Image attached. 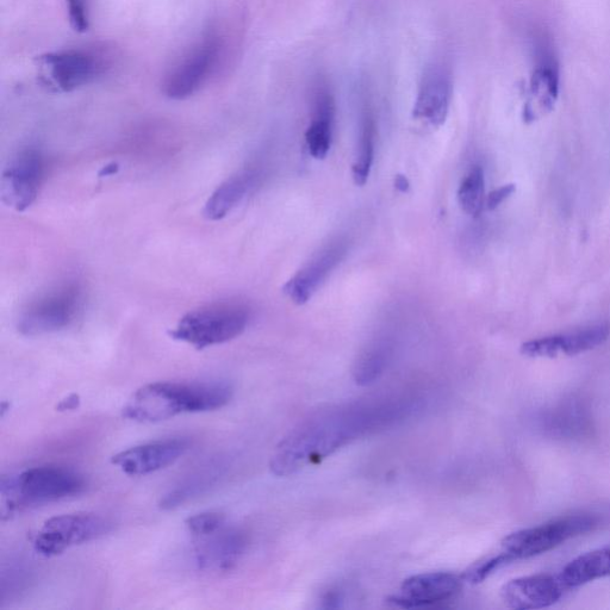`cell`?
<instances>
[{
    "instance_id": "6da1fadb",
    "label": "cell",
    "mask_w": 610,
    "mask_h": 610,
    "mask_svg": "<svg viewBox=\"0 0 610 610\" xmlns=\"http://www.w3.org/2000/svg\"><path fill=\"white\" fill-rule=\"evenodd\" d=\"M403 413L395 404L339 407L317 413L280 441L271 458L276 476H290L331 456L361 435L394 422Z\"/></svg>"
},
{
    "instance_id": "7a4b0ae2",
    "label": "cell",
    "mask_w": 610,
    "mask_h": 610,
    "mask_svg": "<svg viewBox=\"0 0 610 610\" xmlns=\"http://www.w3.org/2000/svg\"><path fill=\"white\" fill-rule=\"evenodd\" d=\"M233 389L222 382H159L145 385L129 398L123 416L139 423H158L189 413L226 407Z\"/></svg>"
},
{
    "instance_id": "3957f363",
    "label": "cell",
    "mask_w": 610,
    "mask_h": 610,
    "mask_svg": "<svg viewBox=\"0 0 610 610\" xmlns=\"http://www.w3.org/2000/svg\"><path fill=\"white\" fill-rule=\"evenodd\" d=\"M85 488V478L77 471L62 466H37L16 476L3 477L4 509L12 513L22 508L65 500L82 494Z\"/></svg>"
},
{
    "instance_id": "277c9868",
    "label": "cell",
    "mask_w": 610,
    "mask_h": 610,
    "mask_svg": "<svg viewBox=\"0 0 610 610\" xmlns=\"http://www.w3.org/2000/svg\"><path fill=\"white\" fill-rule=\"evenodd\" d=\"M251 315L250 307L241 301L210 303L183 316L170 336L204 350L238 338L250 325Z\"/></svg>"
},
{
    "instance_id": "5b68a950",
    "label": "cell",
    "mask_w": 610,
    "mask_h": 610,
    "mask_svg": "<svg viewBox=\"0 0 610 610\" xmlns=\"http://www.w3.org/2000/svg\"><path fill=\"white\" fill-rule=\"evenodd\" d=\"M84 305V289L78 280L64 283L42 292L20 313L17 329L26 336L52 334L70 327Z\"/></svg>"
},
{
    "instance_id": "8992f818",
    "label": "cell",
    "mask_w": 610,
    "mask_h": 610,
    "mask_svg": "<svg viewBox=\"0 0 610 610\" xmlns=\"http://www.w3.org/2000/svg\"><path fill=\"white\" fill-rule=\"evenodd\" d=\"M599 518L590 514L564 516L533 528L509 534L502 541L503 552L514 560L539 556L565 541L594 531Z\"/></svg>"
},
{
    "instance_id": "52a82bcc",
    "label": "cell",
    "mask_w": 610,
    "mask_h": 610,
    "mask_svg": "<svg viewBox=\"0 0 610 610\" xmlns=\"http://www.w3.org/2000/svg\"><path fill=\"white\" fill-rule=\"evenodd\" d=\"M112 524L95 513L54 516L37 533L34 547L43 557L61 555L72 546L90 543L111 531Z\"/></svg>"
},
{
    "instance_id": "ba28073f",
    "label": "cell",
    "mask_w": 610,
    "mask_h": 610,
    "mask_svg": "<svg viewBox=\"0 0 610 610\" xmlns=\"http://www.w3.org/2000/svg\"><path fill=\"white\" fill-rule=\"evenodd\" d=\"M45 165L36 147L22 148L10 159L0 179V198L6 207L22 213L35 203L45 178Z\"/></svg>"
},
{
    "instance_id": "9c48e42d",
    "label": "cell",
    "mask_w": 610,
    "mask_h": 610,
    "mask_svg": "<svg viewBox=\"0 0 610 610\" xmlns=\"http://www.w3.org/2000/svg\"><path fill=\"white\" fill-rule=\"evenodd\" d=\"M246 549L245 533L226 524L214 533L196 538L197 568L205 572H228L239 564Z\"/></svg>"
},
{
    "instance_id": "30bf717a",
    "label": "cell",
    "mask_w": 610,
    "mask_h": 610,
    "mask_svg": "<svg viewBox=\"0 0 610 610\" xmlns=\"http://www.w3.org/2000/svg\"><path fill=\"white\" fill-rule=\"evenodd\" d=\"M189 448L190 441L184 438L153 441L115 454L111 463L128 476H146L176 463Z\"/></svg>"
},
{
    "instance_id": "8fae6325",
    "label": "cell",
    "mask_w": 610,
    "mask_h": 610,
    "mask_svg": "<svg viewBox=\"0 0 610 610\" xmlns=\"http://www.w3.org/2000/svg\"><path fill=\"white\" fill-rule=\"evenodd\" d=\"M219 53V40L216 37H208L174 70L171 77H168L165 85L167 97L180 101L194 95L213 71Z\"/></svg>"
},
{
    "instance_id": "7c38bea8",
    "label": "cell",
    "mask_w": 610,
    "mask_h": 610,
    "mask_svg": "<svg viewBox=\"0 0 610 610\" xmlns=\"http://www.w3.org/2000/svg\"><path fill=\"white\" fill-rule=\"evenodd\" d=\"M462 587V580L450 572H428L407 578L401 594L391 597V605L400 608H421L450 600Z\"/></svg>"
},
{
    "instance_id": "4fadbf2b",
    "label": "cell",
    "mask_w": 610,
    "mask_h": 610,
    "mask_svg": "<svg viewBox=\"0 0 610 610\" xmlns=\"http://www.w3.org/2000/svg\"><path fill=\"white\" fill-rule=\"evenodd\" d=\"M564 589L559 577L537 575L509 581L503 585L501 596L507 607L512 609H543L562 599Z\"/></svg>"
},
{
    "instance_id": "5bb4252c",
    "label": "cell",
    "mask_w": 610,
    "mask_h": 610,
    "mask_svg": "<svg viewBox=\"0 0 610 610\" xmlns=\"http://www.w3.org/2000/svg\"><path fill=\"white\" fill-rule=\"evenodd\" d=\"M346 242L336 241L298 271L284 286V294L298 305L307 303L331 272L345 258Z\"/></svg>"
},
{
    "instance_id": "9a60e30c",
    "label": "cell",
    "mask_w": 610,
    "mask_h": 610,
    "mask_svg": "<svg viewBox=\"0 0 610 610\" xmlns=\"http://www.w3.org/2000/svg\"><path fill=\"white\" fill-rule=\"evenodd\" d=\"M452 98L451 74L443 66L429 68L414 105V117L434 127L443 126Z\"/></svg>"
},
{
    "instance_id": "2e32d148",
    "label": "cell",
    "mask_w": 610,
    "mask_h": 610,
    "mask_svg": "<svg viewBox=\"0 0 610 610\" xmlns=\"http://www.w3.org/2000/svg\"><path fill=\"white\" fill-rule=\"evenodd\" d=\"M39 61L49 67L54 85L65 92L90 83L99 70L93 56L77 51L43 55Z\"/></svg>"
},
{
    "instance_id": "e0dca14e",
    "label": "cell",
    "mask_w": 610,
    "mask_h": 610,
    "mask_svg": "<svg viewBox=\"0 0 610 610\" xmlns=\"http://www.w3.org/2000/svg\"><path fill=\"white\" fill-rule=\"evenodd\" d=\"M540 426L553 438L575 440L585 437L591 428L588 409L577 400H569L547 410Z\"/></svg>"
},
{
    "instance_id": "ac0fdd59",
    "label": "cell",
    "mask_w": 610,
    "mask_h": 610,
    "mask_svg": "<svg viewBox=\"0 0 610 610\" xmlns=\"http://www.w3.org/2000/svg\"><path fill=\"white\" fill-rule=\"evenodd\" d=\"M558 97V68L552 61H541L534 68L529 80L528 101L524 110L525 121L533 122L538 116L549 114L555 109Z\"/></svg>"
},
{
    "instance_id": "d6986e66",
    "label": "cell",
    "mask_w": 610,
    "mask_h": 610,
    "mask_svg": "<svg viewBox=\"0 0 610 610\" xmlns=\"http://www.w3.org/2000/svg\"><path fill=\"white\" fill-rule=\"evenodd\" d=\"M334 99L326 87H319L315 92L314 116L305 133V142L311 157L325 159L332 146Z\"/></svg>"
},
{
    "instance_id": "ffe728a7",
    "label": "cell",
    "mask_w": 610,
    "mask_h": 610,
    "mask_svg": "<svg viewBox=\"0 0 610 610\" xmlns=\"http://www.w3.org/2000/svg\"><path fill=\"white\" fill-rule=\"evenodd\" d=\"M255 174L244 171L230 177L214 191L205 203L203 216L209 221H220L227 217L245 197L255 184Z\"/></svg>"
},
{
    "instance_id": "44dd1931",
    "label": "cell",
    "mask_w": 610,
    "mask_h": 610,
    "mask_svg": "<svg viewBox=\"0 0 610 610\" xmlns=\"http://www.w3.org/2000/svg\"><path fill=\"white\" fill-rule=\"evenodd\" d=\"M608 576H610V546L585 553L572 560L563 569L559 580L566 589L580 587Z\"/></svg>"
},
{
    "instance_id": "7402d4cb",
    "label": "cell",
    "mask_w": 610,
    "mask_h": 610,
    "mask_svg": "<svg viewBox=\"0 0 610 610\" xmlns=\"http://www.w3.org/2000/svg\"><path fill=\"white\" fill-rule=\"evenodd\" d=\"M220 477V466H207L185 478L176 488L168 491L159 506L164 510L176 509L208 491Z\"/></svg>"
},
{
    "instance_id": "603a6c76",
    "label": "cell",
    "mask_w": 610,
    "mask_h": 610,
    "mask_svg": "<svg viewBox=\"0 0 610 610\" xmlns=\"http://www.w3.org/2000/svg\"><path fill=\"white\" fill-rule=\"evenodd\" d=\"M610 325L607 322L578 329L576 332L562 334V353L565 356H577L595 350L609 339Z\"/></svg>"
},
{
    "instance_id": "cb8c5ba5",
    "label": "cell",
    "mask_w": 610,
    "mask_h": 610,
    "mask_svg": "<svg viewBox=\"0 0 610 610\" xmlns=\"http://www.w3.org/2000/svg\"><path fill=\"white\" fill-rule=\"evenodd\" d=\"M458 201L466 214L473 217L482 214L487 199H485V179L481 166H473L460 184Z\"/></svg>"
},
{
    "instance_id": "d4e9b609",
    "label": "cell",
    "mask_w": 610,
    "mask_h": 610,
    "mask_svg": "<svg viewBox=\"0 0 610 610\" xmlns=\"http://www.w3.org/2000/svg\"><path fill=\"white\" fill-rule=\"evenodd\" d=\"M376 128L370 115H366L361 127L359 152L352 168L354 183L364 186L369 179L375 157Z\"/></svg>"
},
{
    "instance_id": "484cf974",
    "label": "cell",
    "mask_w": 610,
    "mask_h": 610,
    "mask_svg": "<svg viewBox=\"0 0 610 610\" xmlns=\"http://www.w3.org/2000/svg\"><path fill=\"white\" fill-rule=\"evenodd\" d=\"M388 350L383 345H375L366 350L354 366V379L359 385H370L382 376L388 363Z\"/></svg>"
},
{
    "instance_id": "4316f807",
    "label": "cell",
    "mask_w": 610,
    "mask_h": 610,
    "mask_svg": "<svg viewBox=\"0 0 610 610\" xmlns=\"http://www.w3.org/2000/svg\"><path fill=\"white\" fill-rule=\"evenodd\" d=\"M521 353L528 358H556L562 353V335L546 336L525 342Z\"/></svg>"
},
{
    "instance_id": "83f0119b",
    "label": "cell",
    "mask_w": 610,
    "mask_h": 610,
    "mask_svg": "<svg viewBox=\"0 0 610 610\" xmlns=\"http://www.w3.org/2000/svg\"><path fill=\"white\" fill-rule=\"evenodd\" d=\"M227 524L226 516L220 512H204L190 516L186 519L185 526L195 538L204 537L214 533Z\"/></svg>"
},
{
    "instance_id": "f1b7e54d",
    "label": "cell",
    "mask_w": 610,
    "mask_h": 610,
    "mask_svg": "<svg viewBox=\"0 0 610 610\" xmlns=\"http://www.w3.org/2000/svg\"><path fill=\"white\" fill-rule=\"evenodd\" d=\"M510 562H513V559L506 552H502L499 556L485 558L481 562L471 565L470 569L466 570L464 580L472 584L482 583L490 575H493L496 570Z\"/></svg>"
},
{
    "instance_id": "f546056e",
    "label": "cell",
    "mask_w": 610,
    "mask_h": 610,
    "mask_svg": "<svg viewBox=\"0 0 610 610\" xmlns=\"http://www.w3.org/2000/svg\"><path fill=\"white\" fill-rule=\"evenodd\" d=\"M68 14L72 28L78 33H85L89 29L86 0H68Z\"/></svg>"
},
{
    "instance_id": "4dcf8cb0",
    "label": "cell",
    "mask_w": 610,
    "mask_h": 610,
    "mask_svg": "<svg viewBox=\"0 0 610 610\" xmlns=\"http://www.w3.org/2000/svg\"><path fill=\"white\" fill-rule=\"evenodd\" d=\"M515 191L516 186L514 184L501 186V188L490 192L487 201H485V207L491 211L499 208L500 205L506 201L507 198L512 196Z\"/></svg>"
},
{
    "instance_id": "1f68e13d",
    "label": "cell",
    "mask_w": 610,
    "mask_h": 610,
    "mask_svg": "<svg viewBox=\"0 0 610 610\" xmlns=\"http://www.w3.org/2000/svg\"><path fill=\"white\" fill-rule=\"evenodd\" d=\"M80 406V397L77 394L67 396L65 400L60 401L56 409L59 412H67V410H76Z\"/></svg>"
},
{
    "instance_id": "d6a6232c",
    "label": "cell",
    "mask_w": 610,
    "mask_h": 610,
    "mask_svg": "<svg viewBox=\"0 0 610 610\" xmlns=\"http://www.w3.org/2000/svg\"><path fill=\"white\" fill-rule=\"evenodd\" d=\"M395 186L401 192H408L410 188L409 180L403 174H397L395 178Z\"/></svg>"
}]
</instances>
